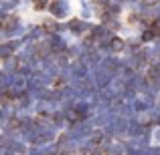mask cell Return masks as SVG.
Listing matches in <instances>:
<instances>
[{
  "mask_svg": "<svg viewBox=\"0 0 160 155\" xmlns=\"http://www.w3.org/2000/svg\"><path fill=\"white\" fill-rule=\"evenodd\" d=\"M113 48H116V51H120V48H122V43H120V40H113Z\"/></svg>",
  "mask_w": 160,
  "mask_h": 155,
  "instance_id": "6da1fadb",
  "label": "cell"
}]
</instances>
